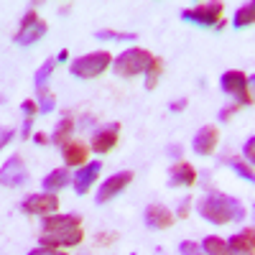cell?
<instances>
[{
    "instance_id": "obj_1",
    "label": "cell",
    "mask_w": 255,
    "mask_h": 255,
    "mask_svg": "<svg viewBox=\"0 0 255 255\" xmlns=\"http://www.w3.org/2000/svg\"><path fill=\"white\" fill-rule=\"evenodd\" d=\"M82 238H84V232H82L79 215H51L44 220V235H41V245L44 248L79 245Z\"/></svg>"
},
{
    "instance_id": "obj_2",
    "label": "cell",
    "mask_w": 255,
    "mask_h": 255,
    "mask_svg": "<svg viewBox=\"0 0 255 255\" xmlns=\"http://www.w3.org/2000/svg\"><path fill=\"white\" fill-rule=\"evenodd\" d=\"M199 212L212 225H225L230 220H243L245 217V207L240 202H235L232 197H225V194H217V191H212L209 197H204L199 202Z\"/></svg>"
},
{
    "instance_id": "obj_3",
    "label": "cell",
    "mask_w": 255,
    "mask_h": 255,
    "mask_svg": "<svg viewBox=\"0 0 255 255\" xmlns=\"http://www.w3.org/2000/svg\"><path fill=\"white\" fill-rule=\"evenodd\" d=\"M151 61H153L151 51H145V49H128V51H123L113 61V69L120 77H135V74H145L148 67H151Z\"/></svg>"
},
{
    "instance_id": "obj_4",
    "label": "cell",
    "mask_w": 255,
    "mask_h": 255,
    "mask_svg": "<svg viewBox=\"0 0 255 255\" xmlns=\"http://www.w3.org/2000/svg\"><path fill=\"white\" fill-rule=\"evenodd\" d=\"M110 61H113V59H110V54H108V51L84 54V56H79V59H74V61H72L69 72H72L74 77L90 79V77H97V74H102L105 69H108V64H110Z\"/></svg>"
},
{
    "instance_id": "obj_5",
    "label": "cell",
    "mask_w": 255,
    "mask_h": 255,
    "mask_svg": "<svg viewBox=\"0 0 255 255\" xmlns=\"http://www.w3.org/2000/svg\"><path fill=\"white\" fill-rule=\"evenodd\" d=\"M220 84H222V90H225L227 95L238 97L243 105H250V102H253V95H250V79H248L243 72H238V69L225 72Z\"/></svg>"
},
{
    "instance_id": "obj_6",
    "label": "cell",
    "mask_w": 255,
    "mask_h": 255,
    "mask_svg": "<svg viewBox=\"0 0 255 255\" xmlns=\"http://www.w3.org/2000/svg\"><path fill=\"white\" fill-rule=\"evenodd\" d=\"M44 33H46V23L36 15V10H28L23 23H20V31L15 33V44L18 46H31L38 38H44Z\"/></svg>"
},
{
    "instance_id": "obj_7",
    "label": "cell",
    "mask_w": 255,
    "mask_h": 255,
    "mask_svg": "<svg viewBox=\"0 0 255 255\" xmlns=\"http://www.w3.org/2000/svg\"><path fill=\"white\" fill-rule=\"evenodd\" d=\"M181 18L189 20V23H197V26H220L222 5L220 3L197 5V8H191V10H181Z\"/></svg>"
},
{
    "instance_id": "obj_8",
    "label": "cell",
    "mask_w": 255,
    "mask_h": 255,
    "mask_svg": "<svg viewBox=\"0 0 255 255\" xmlns=\"http://www.w3.org/2000/svg\"><path fill=\"white\" fill-rule=\"evenodd\" d=\"M28 181V174H26V166L18 156H13L3 168H0V184L3 186H10V189H18Z\"/></svg>"
},
{
    "instance_id": "obj_9",
    "label": "cell",
    "mask_w": 255,
    "mask_h": 255,
    "mask_svg": "<svg viewBox=\"0 0 255 255\" xmlns=\"http://www.w3.org/2000/svg\"><path fill=\"white\" fill-rule=\"evenodd\" d=\"M133 181V171H123V174H115V176H110L108 181H102V186H100V191H97V204H102V202H110L113 197H118V194H123V189Z\"/></svg>"
},
{
    "instance_id": "obj_10",
    "label": "cell",
    "mask_w": 255,
    "mask_h": 255,
    "mask_svg": "<svg viewBox=\"0 0 255 255\" xmlns=\"http://www.w3.org/2000/svg\"><path fill=\"white\" fill-rule=\"evenodd\" d=\"M56 209H59L56 194H33L23 202L26 215H54Z\"/></svg>"
},
{
    "instance_id": "obj_11",
    "label": "cell",
    "mask_w": 255,
    "mask_h": 255,
    "mask_svg": "<svg viewBox=\"0 0 255 255\" xmlns=\"http://www.w3.org/2000/svg\"><path fill=\"white\" fill-rule=\"evenodd\" d=\"M227 250H230V255H253L255 253V230L245 227L243 232L232 235L227 243Z\"/></svg>"
},
{
    "instance_id": "obj_12",
    "label": "cell",
    "mask_w": 255,
    "mask_h": 255,
    "mask_svg": "<svg viewBox=\"0 0 255 255\" xmlns=\"http://www.w3.org/2000/svg\"><path fill=\"white\" fill-rule=\"evenodd\" d=\"M143 217H145V225L153 227V230H166V227L174 225V215L163 204H151V207L145 209Z\"/></svg>"
},
{
    "instance_id": "obj_13",
    "label": "cell",
    "mask_w": 255,
    "mask_h": 255,
    "mask_svg": "<svg viewBox=\"0 0 255 255\" xmlns=\"http://www.w3.org/2000/svg\"><path fill=\"white\" fill-rule=\"evenodd\" d=\"M194 153H199V156H209L212 151H215V145H217V128L215 125H204L202 130L197 133V138H194Z\"/></svg>"
},
{
    "instance_id": "obj_14",
    "label": "cell",
    "mask_w": 255,
    "mask_h": 255,
    "mask_svg": "<svg viewBox=\"0 0 255 255\" xmlns=\"http://www.w3.org/2000/svg\"><path fill=\"white\" fill-rule=\"evenodd\" d=\"M115 143H118V123H113V125L105 128V130L95 133L92 151L95 153H108V151H113V148H115Z\"/></svg>"
},
{
    "instance_id": "obj_15",
    "label": "cell",
    "mask_w": 255,
    "mask_h": 255,
    "mask_svg": "<svg viewBox=\"0 0 255 255\" xmlns=\"http://www.w3.org/2000/svg\"><path fill=\"white\" fill-rule=\"evenodd\" d=\"M97 174H100V161L84 163L79 168V174H74V191H77V194H84V191L92 186V181L97 179Z\"/></svg>"
},
{
    "instance_id": "obj_16",
    "label": "cell",
    "mask_w": 255,
    "mask_h": 255,
    "mask_svg": "<svg viewBox=\"0 0 255 255\" xmlns=\"http://www.w3.org/2000/svg\"><path fill=\"white\" fill-rule=\"evenodd\" d=\"M168 174H171V176H168V184H171V186H191V184L197 181V171H194V166L186 163V161L176 163Z\"/></svg>"
},
{
    "instance_id": "obj_17",
    "label": "cell",
    "mask_w": 255,
    "mask_h": 255,
    "mask_svg": "<svg viewBox=\"0 0 255 255\" xmlns=\"http://www.w3.org/2000/svg\"><path fill=\"white\" fill-rule=\"evenodd\" d=\"M64 161L69 166H84V161H87V145L84 143H67L64 145Z\"/></svg>"
},
{
    "instance_id": "obj_18",
    "label": "cell",
    "mask_w": 255,
    "mask_h": 255,
    "mask_svg": "<svg viewBox=\"0 0 255 255\" xmlns=\"http://www.w3.org/2000/svg\"><path fill=\"white\" fill-rule=\"evenodd\" d=\"M72 181V174L69 171H64V168H56V171H51L46 179H44V189L46 191H59V189H64Z\"/></svg>"
},
{
    "instance_id": "obj_19",
    "label": "cell",
    "mask_w": 255,
    "mask_h": 255,
    "mask_svg": "<svg viewBox=\"0 0 255 255\" xmlns=\"http://www.w3.org/2000/svg\"><path fill=\"white\" fill-rule=\"evenodd\" d=\"M202 248V253H207V255H230V250H227V243L225 240H220V238H204V243L199 245Z\"/></svg>"
},
{
    "instance_id": "obj_20",
    "label": "cell",
    "mask_w": 255,
    "mask_h": 255,
    "mask_svg": "<svg viewBox=\"0 0 255 255\" xmlns=\"http://www.w3.org/2000/svg\"><path fill=\"white\" fill-rule=\"evenodd\" d=\"M72 128H74L72 118H64V120L56 125V130H54V135H51V143H56V145H67V140H69V135H72Z\"/></svg>"
},
{
    "instance_id": "obj_21",
    "label": "cell",
    "mask_w": 255,
    "mask_h": 255,
    "mask_svg": "<svg viewBox=\"0 0 255 255\" xmlns=\"http://www.w3.org/2000/svg\"><path fill=\"white\" fill-rule=\"evenodd\" d=\"M253 18H255V5H253V3H245V5L235 13V18H232V26H235V28H245V26L253 23Z\"/></svg>"
},
{
    "instance_id": "obj_22",
    "label": "cell",
    "mask_w": 255,
    "mask_h": 255,
    "mask_svg": "<svg viewBox=\"0 0 255 255\" xmlns=\"http://www.w3.org/2000/svg\"><path fill=\"white\" fill-rule=\"evenodd\" d=\"M145 74H148V77H145V87H148V90H156L158 77L163 74V61L153 56V61H151V67H148V72H145Z\"/></svg>"
},
{
    "instance_id": "obj_23",
    "label": "cell",
    "mask_w": 255,
    "mask_h": 255,
    "mask_svg": "<svg viewBox=\"0 0 255 255\" xmlns=\"http://www.w3.org/2000/svg\"><path fill=\"white\" fill-rule=\"evenodd\" d=\"M51 72H54V59L44 61V67L36 72V92L49 90V77H51Z\"/></svg>"
},
{
    "instance_id": "obj_24",
    "label": "cell",
    "mask_w": 255,
    "mask_h": 255,
    "mask_svg": "<svg viewBox=\"0 0 255 255\" xmlns=\"http://www.w3.org/2000/svg\"><path fill=\"white\" fill-rule=\"evenodd\" d=\"M95 38H105V41H135L138 36L135 33H118V31H97Z\"/></svg>"
},
{
    "instance_id": "obj_25",
    "label": "cell",
    "mask_w": 255,
    "mask_h": 255,
    "mask_svg": "<svg viewBox=\"0 0 255 255\" xmlns=\"http://www.w3.org/2000/svg\"><path fill=\"white\" fill-rule=\"evenodd\" d=\"M230 166L235 168V171H238L245 181H253V179H255V176H253V168H250V166H245L243 161H230Z\"/></svg>"
},
{
    "instance_id": "obj_26",
    "label": "cell",
    "mask_w": 255,
    "mask_h": 255,
    "mask_svg": "<svg viewBox=\"0 0 255 255\" xmlns=\"http://www.w3.org/2000/svg\"><path fill=\"white\" fill-rule=\"evenodd\" d=\"M181 255H204V253H202V248L197 243L186 240V243H181Z\"/></svg>"
},
{
    "instance_id": "obj_27",
    "label": "cell",
    "mask_w": 255,
    "mask_h": 255,
    "mask_svg": "<svg viewBox=\"0 0 255 255\" xmlns=\"http://www.w3.org/2000/svg\"><path fill=\"white\" fill-rule=\"evenodd\" d=\"M13 140V128H0V148H5Z\"/></svg>"
},
{
    "instance_id": "obj_28",
    "label": "cell",
    "mask_w": 255,
    "mask_h": 255,
    "mask_svg": "<svg viewBox=\"0 0 255 255\" xmlns=\"http://www.w3.org/2000/svg\"><path fill=\"white\" fill-rule=\"evenodd\" d=\"M28 255H64V253H61V250H56V248H44V245H41V248L31 250Z\"/></svg>"
},
{
    "instance_id": "obj_29",
    "label": "cell",
    "mask_w": 255,
    "mask_h": 255,
    "mask_svg": "<svg viewBox=\"0 0 255 255\" xmlns=\"http://www.w3.org/2000/svg\"><path fill=\"white\" fill-rule=\"evenodd\" d=\"M20 108H23V113H26L28 118H33V115L38 113V108H36V102H31V100H26L23 105H20Z\"/></svg>"
},
{
    "instance_id": "obj_30",
    "label": "cell",
    "mask_w": 255,
    "mask_h": 255,
    "mask_svg": "<svg viewBox=\"0 0 255 255\" xmlns=\"http://www.w3.org/2000/svg\"><path fill=\"white\" fill-rule=\"evenodd\" d=\"M253 151H255V140H253V138H250V140H248V143H245V151H243V156H245V158H248V161H253V156H255V153H253Z\"/></svg>"
},
{
    "instance_id": "obj_31",
    "label": "cell",
    "mask_w": 255,
    "mask_h": 255,
    "mask_svg": "<svg viewBox=\"0 0 255 255\" xmlns=\"http://www.w3.org/2000/svg\"><path fill=\"white\" fill-rule=\"evenodd\" d=\"M186 108V100H174L171 102V113H179V110H184Z\"/></svg>"
},
{
    "instance_id": "obj_32",
    "label": "cell",
    "mask_w": 255,
    "mask_h": 255,
    "mask_svg": "<svg viewBox=\"0 0 255 255\" xmlns=\"http://www.w3.org/2000/svg\"><path fill=\"white\" fill-rule=\"evenodd\" d=\"M186 215H189V199L181 202V207H179V217H186Z\"/></svg>"
},
{
    "instance_id": "obj_33",
    "label": "cell",
    "mask_w": 255,
    "mask_h": 255,
    "mask_svg": "<svg viewBox=\"0 0 255 255\" xmlns=\"http://www.w3.org/2000/svg\"><path fill=\"white\" fill-rule=\"evenodd\" d=\"M20 135H23V138H28V135H31V118L26 120V125H23V133H20Z\"/></svg>"
},
{
    "instance_id": "obj_34",
    "label": "cell",
    "mask_w": 255,
    "mask_h": 255,
    "mask_svg": "<svg viewBox=\"0 0 255 255\" xmlns=\"http://www.w3.org/2000/svg\"><path fill=\"white\" fill-rule=\"evenodd\" d=\"M46 140H49V138H46V135H44V133H38V135H36V143H41V145H44V143H46Z\"/></svg>"
}]
</instances>
